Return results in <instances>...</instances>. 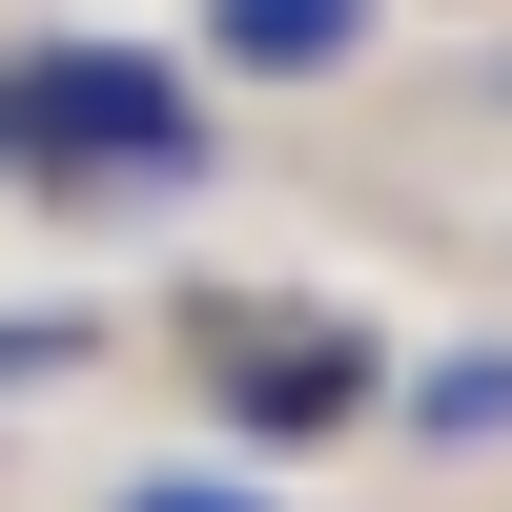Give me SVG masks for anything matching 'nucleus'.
Masks as SVG:
<instances>
[{
  "label": "nucleus",
  "instance_id": "20e7f679",
  "mask_svg": "<svg viewBox=\"0 0 512 512\" xmlns=\"http://www.w3.org/2000/svg\"><path fill=\"white\" fill-rule=\"evenodd\" d=\"M410 431H431V451L512 431V349H451V369H410Z\"/></svg>",
  "mask_w": 512,
  "mask_h": 512
},
{
  "label": "nucleus",
  "instance_id": "39448f33",
  "mask_svg": "<svg viewBox=\"0 0 512 512\" xmlns=\"http://www.w3.org/2000/svg\"><path fill=\"white\" fill-rule=\"evenodd\" d=\"M123 512H267V492H226V472H144Z\"/></svg>",
  "mask_w": 512,
  "mask_h": 512
},
{
  "label": "nucleus",
  "instance_id": "7ed1b4c3",
  "mask_svg": "<svg viewBox=\"0 0 512 512\" xmlns=\"http://www.w3.org/2000/svg\"><path fill=\"white\" fill-rule=\"evenodd\" d=\"M205 21H226V62L308 82V62H349V41H369V0H205Z\"/></svg>",
  "mask_w": 512,
  "mask_h": 512
},
{
  "label": "nucleus",
  "instance_id": "f03ea898",
  "mask_svg": "<svg viewBox=\"0 0 512 512\" xmlns=\"http://www.w3.org/2000/svg\"><path fill=\"white\" fill-rule=\"evenodd\" d=\"M246 431H328V410H369V349H349V328H308V349H246Z\"/></svg>",
  "mask_w": 512,
  "mask_h": 512
},
{
  "label": "nucleus",
  "instance_id": "f257e3e1",
  "mask_svg": "<svg viewBox=\"0 0 512 512\" xmlns=\"http://www.w3.org/2000/svg\"><path fill=\"white\" fill-rule=\"evenodd\" d=\"M0 82H21V144H62V164H123V185H185L205 164L185 62H144V41H41V62H0Z\"/></svg>",
  "mask_w": 512,
  "mask_h": 512
},
{
  "label": "nucleus",
  "instance_id": "423d86ee",
  "mask_svg": "<svg viewBox=\"0 0 512 512\" xmlns=\"http://www.w3.org/2000/svg\"><path fill=\"white\" fill-rule=\"evenodd\" d=\"M0 144H21V82H0Z\"/></svg>",
  "mask_w": 512,
  "mask_h": 512
}]
</instances>
